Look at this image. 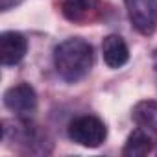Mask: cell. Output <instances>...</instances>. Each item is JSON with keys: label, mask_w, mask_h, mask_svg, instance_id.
<instances>
[{"label": "cell", "mask_w": 157, "mask_h": 157, "mask_svg": "<svg viewBox=\"0 0 157 157\" xmlns=\"http://www.w3.org/2000/svg\"><path fill=\"white\" fill-rule=\"evenodd\" d=\"M102 54H104V61L109 68H120L129 59V50H128L126 41L120 35H115V33H111L104 39Z\"/></svg>", "instance_id": "52a82bcc"}, {"label": "cell", "mask_w": 157, "mask_h": 157, "mask_svg": "<svg viewBox=\"0 0 157 157\" xmlns=\"http://www.w3.org/2000/svg\"><path fill=\"white\" fill-rule=\"evenodd\" d=\"M4 105L19 118H30L37 109V94L32 85L17 83L4 93Z\"/></svg>", "instance_id": "277c9868"}, {"label": "cell", "mask_w": 157, "mask_h": 157, "mask_svg": "<svg viewBox=\"0 0 157 157\" xmlns=\"http://www.w3.org/2000/svg\"><path fill=\"white\" fill-rule=\"evenodd\" d=\"M155 146V135L148 128H137L126 140L122 155L124 157H142L148 155Z\"/></svg>", "instance_id": "ba28073f"}, {"label": "cell", "mask_w": 157, "mask_h": 157, "mask_svg": "<svg viewBox=\"0 0 157 157\" xmlns=\"http://www.w3.org/2000/svg\"><path fill=\"white\" fill-rule=\"evenodd\" d=\"M93 61H94L93 46L82 37L67 39L59 43L54 50L56 70L65 82H70V83L85 78L93 68Z\"/></svg>", "instance_id": "6da1fadb"}, {"label": "cell", "mask_w": 157, "mask_h": 157, "mask_svg": "<svg viewBox=\"0 0 157 157\" xmlns=\"http://www.w3.org/2000/svg\"><path fill=\"white\" fill-rule=\"evenodd\" d=\"M68 137L80 146L98 148L107 137V128L98 117L83 115L68 124Z\"/></svg>", "instance_id": "7a4b0ae2"}, {"label": "cell", "mask_w": 157, "mask_h": 157, "mask_svg": "<svg viewBox=\"0 0 157 157\" xmlns=\"http://www.w3.org/2000/svg\"><path fill=\"white\" fill-rule=\"evenodd\" d=\"M131 118L137 126L157 129V102L155 100H142L135 104L131 109Z\"/></svg>", "instance_id": "9c48e42d"}, {"label": "cell", "mask_w": 157, "mask_h": 157, "mask_svg": "<svg viewBox=\"0 0 157 157\" xmlns=\"http://www.w3.org/2000/svg\"><path fill=\"white\" fill-rule=\"evenodd\" d=\"M153 67H155V68H157V50H155V52H153Z\"/></svg>", "instance_id": "30bf717a"}, {"label": "cell", "mask_w": 157, "mask_h": 157, "mask_svg": "<svg viewBox=\"0 0 157 157\" xmlns=\"http://www.w3.org/2000/svg\"><path fill=\"white\" fill-rule=\"evenodd\" d=\"M102 0H61L59 10L63 17L74 24H89L100 15Z\"/></svg>", "instance_id": "5b68a950"}, {"label": "cell", "mask_w": 157, "mask_h": 157, "mask_svg": "<svg viewBox=\"0 0 157 157\" xmlns=\"http://www.w3.org/2000/svg\"><path fill=\"white\" fill-rule=\"evenodd\" d=\"M28 52V41L19 32H4L0 35V61L4 67L17 65Z\"/></svg>", "instance_id": "8992f818"}, {"label": "cell", "mask_w": 157, "mask_h": 157, "mask_svg": "<svg viewBox=\"0 0 157 157\" xmlns=\"http://www.w3.org/2000/svg\"><path fill=\"white\" fill-rule=\"evenodd\" d=\"M124 4L135 30L151 35L157 28V0H124Z\"/></svg>", "instance_id": "3957f363"}]
</instances>
